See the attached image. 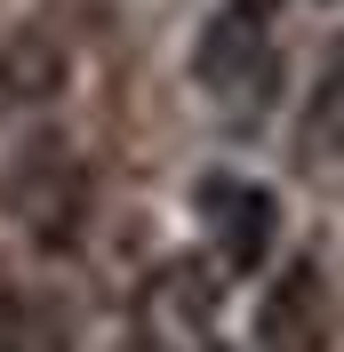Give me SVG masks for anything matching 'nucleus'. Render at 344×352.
<instances>
[{"mask_svg": "<svg viewBox=\"0 0 344 352\" xmlns=\"http://www.w3.org/2000/svg\"><path fill=\"white\" fill-rule=\"evenodd\" d=\"M272 56V0H224L193 48V80L208 96H248Z\"/></svg>", "mask_w": 344, "mask_h": 352, "instance_id": "1", "label": "nucleus"}, {"mask_svg": "<svg viewBox=\"0 0 344 352\" xmlns=\"http://www.w3.org/2000/svg\"><path fill=\"white\" fill-rule=\"evenodd\" d=\"M80 208H88V184H80V160L65 144H32L17 168V217L32 224L41 248H72L80 241Z\"/></svg>", "mask_w": 344, "mask_h": 352, "instance_id": "2", "label": "nucleus"}, {"mask_svg": "<svg viewBox=\"0 0 344 352\" xmlns=\"http://www.w3.org/2000/svg\"><path fill=\"white\" fill-rule=\"evenodd\" d=\"M200 217H208V232H216L224 272H257V264L272 256L280 200L264 192V184H248V176H208V184H200Z\"/></svg>", "mask_w": 344, "mask_h": 352, "instance_id": "3", "label": "nucleus"}, {"mask_svg": "<svg viewBox=\"0 0 344 352\" xmlns=\"http://www.w3.org/2000/svg\"><path fill=\"white\" fill-rule=\"evenodd\" d=\"M257 352H328V272L312 256L280 264L257 305Z\"/></svg>", "mask_w": 344, "mask_h": 352, "instance_id": "4", "label": "nucleus"}, {"mask_svg": "<svg viewBox=\"0 0 344 352\" xmlns=\"http://www.w3.org/2000/svg\"><path fill=\"white\" fill-rule=\"evenodd\" d=\"M56 88H65V48L48 32H8L0 41V96L8 104H41Z\"/></svg>", "mask_w": 344, "mask_h": 352, "instance_id": "5", "label": "nucleus"}, {"mask_svg": "<svg viewBox=\"0 0 344 352\" xmlns=\"http://www.w3.org/2000/svg\"><path fill=\"white\" fill-rule=\"evenodd\" d=\"M0 352H72V320L48 296H8L0 312Z\"/></svg>", "mask_w": 344, "mask_h": 352, "instance_id": "6", "label": "nucleus"}]
</instances>
